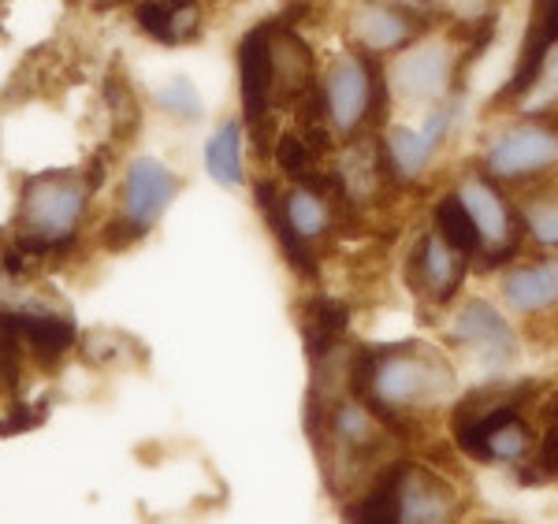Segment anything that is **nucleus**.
Listing matches in <instances>:
<instances>
[{
	"instance_id": "20",
	"label": "nucleus",
	"mask_w": 558,
	"mask_h": 524,
	"mask_svg": "<svg viewBox=\"0 0 558 524\" xmlns=\"http://www.w3.org/2000/svg\"><path fill=\"white\" fill-rule=\"evenodd\" d=\"M205 168L220 186L242 183V123L228 120L205 146Z\"/></svg>"
},
{
	"instance_id": "15",
	"label": "nucleus",
	"mask_w": 558,
	"mask_h": 524,
	"mask_svg": "<svg viewBox=\"0 0 558 524\" xmlns=\"http://www.w3.org/2000/svg\"><path fill=\"white\" fill-rule=\"evenodd\" d=\"M458 194H462L465 209L473 212V220H476V228H481L484 242H502V239H510V234L518 231V223L510 220L507 202H502V194L492 183H484V179H470V183H462Z\"/></svg>"
},
{
	"instance_id": "6",
	"label": "nucleus",
	"mask_w": 558,
	"mask_h": 524,
	"mask_svg": "<svg viewBox=\"0 0 558 524\" xmlns=\"http://www.w3.org/2000/svg\"><path fill=\"white\" fill-rule=\"evenodd\" d=\"M407 276H410V287L432 294L436 302H451L465 279L462 249H454L439 231L425 234V239L417 242V249H413Z\"/></svg>"
},
{
	"instance_id": "13",
	"label": "nucleus",
	"mask_w": 558,
	"mask_h": 524,
	"mask_svg": "<svg viewBox=\"0 0 558 524\" xmlns=\"http://www.w3.org/2000/svg\"><path fill=\"white\" fill-rule=\"evenodd\" d=\"M555 41H558V31L551 26V20H547L544 8L533 4V23H529L525 45H521L518 71H514V78H510V86L499 94V101H502V97H521V94H529V89H533V86L539 83V75H544V63H547V57H551Z\"/></svg>"
},
{
	"instance_id": "19",
	"label": "nucleus",
	"mask_w": 558,
	"mask_h": 524,
	"mask_svg": "<svg viewBox=\"0 0 558 524\" xmlns=\"http://www.w3.org/2000/svg\"><path fill=\"white\" fill-rule=\"evenodd\" d=\"M402 473L407 465H391L380 473L373 491L354 505H347L350 521H402Z\"/></svg>"
},
{
	"instance_id": "28",
	"label": "nucleus",
	"mask_w": 558,
	"mask_h": 524,
	"mask_svg": "<svg viewBox=\"0 0 558 524\" xmlns=\"http://www.w3.org/2000/svg\"><path fill=\"white\" fill-rule=\"evenodd\" d=\"M488 447H492V462H495V458H502V462H518V458L525 454V447H529L525 424H521L518 417L499 424L495 431H488Z\"/></svg>"
},
{
	"instance_id": "29",
	"label": "nucleus",
	"mask_w": 558,
	"mask_h": 524,
	"mask_svg": "<svg viewBox=\"0 0 558 524\" xmlns=\"http://www.w3.org/2000/svg\"><path fill=\"white\" fill-rule=\"evenodd\" d=\"M525 223H529V231H533L536 239L544 242V246H558V197H551V202L529 205Z\"/></svg>"
},
{
	"instance_id": "12",
	"label": "nucleus",
	"mask_w": 558,
	"mask_h": 524,
	"mask_svg": "<svg viewBox=\"0 0 558 524\" xmlns=\"http://www.w3.org/2000/svg\"><path fill=\"white\" fill-rule=\"evenodd\" d=\"M254 197H257V209L265 216L268 231L276 234L279 249H283V257L291 260L302 276H317V260H313V253L305 249V239L294 231L291 216H287V197H279V190L272 183H257Z\"/></svg>"
},
{
	"instance_id": "17",
	"label": "nucleus",
	"mask_w": 558,
	"mask_h": 524,
	"mask_svg": "<svg viewBox=\"0 0 558 524\" xmlns=\"http://www.w3.org/2000/svg\"><path fill=\"white\" fill-rule=\"evenodd\" d=\"M502 291H507V302L521 313L547 309V305L558 302V260L518 268V272L502 279Z\"/></svg>"
},
{
	"instance_id": "2",
	"label": "nucleus",
	"mask_w": 558,
	"mask_h": 524,
	"mask_svg": "<svg viewBox=\"0 0 558 524\" xmlns=\"http://www.w3.org/2000/svg\"><path fill=\"white\" fill-rule=\"evenodd\" d=\"M454 376L447 368V361H439L432 350L402 342L376 357V379L373 391L380 394L387 405H413V402H432L444 391H451Z\"/></svg>"
},
{
	"instance_id": "8",
	"label": "nucleus",
	"mask_w": 558,
	"mask_h": 524,
	"mask_svg": "<svg viewBox=\"0 0 558 524\" xmlns=\"http://www.w3.org/2000/svg\"><path fill=\"white\" fill-rule=\"evenodd\" d=\"M313 94V52L299 34L272 23V101L302 105Z\"/></svg>"
},
{
	"instance_id": "1",
	"label": "nucleus",
	"mask_w": 558,
	"mask_h": 524,
	"mask_svg": "<svg viewBox=\"0 0 558 524\" xmlns=\"http://www.w3.org/2000/svg\"><path fill=\"white\" fill-rule=\"evenodd\" d=\"M89 197V183L75 171H41L23 183L20 197V228L23 234L68 242L75 239V228L83 220Z\"/></svg>"
},
{
	"instance_id": "16",
	"label": "nucleus",
	"mask_w": 558,
	"mask_h": 524,
	"mask_svg": "<svg viewBox=\"0 0 558 524\" xmlns=\"http://www.w3.org/2000/svg\"><path fill=\"white\" fill-rule=\"evenodd\" d=\"M451 487L436 480L425 468H407L402 473V521H439L451 513Z\"/></svg>"
},
{
	"instance_id": "7",
	"label": "nucleus",
	"mask_w": 558,
	"mask_h": 524,
	"mask_svg": "<svg viewBox=\"0 0 558 524\" xmlns=\"http://www.w3.org/2000/svg\"><path fill=\"white\" fill-rule=\"evenodd\" d=\"M179 190V179L160 160H134L123 179V216H131L142 228H153L160 212L172 205Z\"/></svg>"
},
{
	"instance_id": "10",
	"label": "nucleus",
	"mask_w": 558,
	"mask_h": 524,
	"mask_svg": "<svg viewBox=\"0 0 558 524\" xmlns=\"http://www.w3.org/2000/svg\"><path fill=\"white\" fill-rule=\"evenodd\" d=\"M350 34H354V41L362 49L387 52V49H402L417 34V23H413L407 8L391 4V0H362L350 12Z\"/></svg>"
},
{
	"instance_id": "26",
	"label": "nucleus",
	"mask_w": 558,
	"mask_h": 524,
	"mask_svg": "<svg viewBox=\"0 0 558 524\" xmlns=\"http://www.w3.org/2000/svg\"><path fill=\"white\" fill-rule=\"evenodd\" d=\"M105 97H108V108H112V115H116V131H120V138H131V131L138 126V105H134L128 78H123V71L116 68V63L105 78Z\"/></svg>"
},
{
	"instance_id": "3",
	"label": "nucleus",
	"mask_w": 558,
	"mask_h": 524,
	"mask_svg": "<svg viewBox=\"0 0 558 524\" xmlns=\"http://www.w3.org/2000/svg\"><path fill=\"white\" fill-rule=\"evenodd\" d=\"M376 83H380V75H376L362 57H343L331 63L324 97H328V115H331V123H336V131L350 134L368 112H373Z\"/></svg>"
},
{
	"instance_id": "11",
	"label": "nucleus",
	"mask_w": 558,
	"mask_h": 524,
	"mask_svg": "<svg viewBox=\"0 0 558 524\" xmlns=\"http://www.w3.org/2000/svg\"><path fill=\"white\" fill-rule=\"evenodd\" d=\"M395 83L407 97L432 101L451 83V52L444 45H421V49L407 52L395 68Z\"/></svg>"
},
{
	"instance_id": "14",
	"label": "nucleus",
	"mask_w": 558,
	"mask_h": 524,
	"mask_svg": "<svg viewBox=\"0 0 558 524\" xmlns=\"http://www.w3.org/2000/svg\"><path fill=\"white\" fill-rule=\"evenodd\" d=\"M15 324L23 331V342L31 346V354L41 361V365H52L75 346V328H71L68 316L57 313H12Z\"/></svg>"
},
{
	"instance_id": "32",
	"label": "nucleus",
	"mask_w": 558,
	"mask_h": 524,
	"mask_svg": "<svg viewBox=\"0 0 558 524\" xmlns=\"http://www.w3.org/2000/svg\"><path fill=\"white\" fill-rule=\"evenodd\" d=\"M105 157H108V153L101 149V153H97V157L86 164V183H89V190H97V186L105 183V171H108V168H105Z\"/></svg>"
},
{
	"instance_id": "5",
	"label": "nucleus",
	"mask_w": 558,
	"mask_h": 524,
	"mask_svg": "<svg viewBox=\"0 0 558 524\" xmlns=\"http://www.w3.org/2000/svg\"><path fill=\"white\" fill-rule=\"evenodd\" d=\"M551 164H558V134L547 126H518L502 134L488 153V171L502 179L536 175Z\"/></svg>"
},
{
	"instance_id": "30",
	"label": "nucleus",
	"mask_w": 558,
	"mask_h": 524,
	"mask_svg": "<svg viewBox=\"0 0 558 524\" xmlns=\"http://www.w3.org/2000/svg\"><path fill=\"white\" fill-rule=\"evenodd\" d=\"M149 228H142V223H134L131 216H123V220H112L105 228V246L108 249H123V246H131L134 239H142Z\"/></svg>"
},
{
	"instance_id": "21",
	"label": "nucleus",
	"mask_w": 558,
	"mask_h": 524,
	"mask_svg": "<svg viewBox=\"0 0 558 524\" xmlns=\"http://www.w3.org/2000/svg\"><path fill=\"white\" fill-rule=\"evenodd\" d=\"M436 231L444 234L454 249H462L465 257L481 253V246H484V234H481V228H476L473 212L465 209L462 194H447L444 202L436 205Z\"/></svg>"
},
{
	"instance_id": "9",
	"label": "nucleus",
	"mask_w": 558,
	"mask_h": 524,
	"mask_svg": "<svg viewBox=\"0 0 558 524\" xmlns=\"http://www.w3.org/2000/svg\"><path fill=\"white\" fill-rule=\"evenodd\" d=\"M451 339L476 346V350H481V357L488 361L492 368H499V365H507V361L518 357L514 331H510L507 320H502V316L495 313L488 302H481V297H473V302L458 313V320L451 328Z\"/></svg>"
},
{
	"instance_id": "22",
	"label": "nucleus",
	"mask_w": 558,
	"mask_h": 524,
	"mask_svg": "<svg viewBox=\"0 0 558 524\" xmlns=\"http://www.w3.org/2000/svg\"><path fill=\"white\" fill-rule=\"evenodd\" d=\"M387 149H391L399 175H402V179H410V175H421V171H425L428 157H432V153H436L439 146L428 138L425 131H407V126H395V131L387 134Z\"/></svg>"
},
{
	"instance_id": "31",
	"label": "nucleus",
	"mask_w": 558,
	"mask_h": 524,
	"mask_svg": "<svg viewBox=\"0 0 558 524\" xmlns=\"http://www.w3.org/2000/svg\"><path fill=\"white\" fill-rule=\"evenodd\" d=\"M539 468L547 476H558V424H551L539 439Z\"/></svg>"
},
{
	"instance_id": "23",
	"label": "nucleus",
	"mask_w": 558,
	"mask_h": 524,
	"mask_svg": "<svg viewBox=\"0 0 558 524\" xmlns=\"http://www.w3.org/2000/svg\"><path fill=\"white\" fill-rule=\"evenodd\" d=\"M276 164L305 186L313 175H317V153H313V146H310V138H305V134L287 131L283 138L276 142Z\"/></svg>"
},
{
	"instance_id": "24",
	"label": "nucleus",
	"mask_w": 558,
	"mask_h": 524,
	"mask_svg": "<svg viewBox=\"0 0 558 524\" xmlns=\"http://www.w3.org/2000/svg\"><path fill=\"white\" fill-rule=\"evenodd\" d=\"M287 216H291L294 231H299L302 239H313V234H320L328 228V205H324L317 197V190H310V186L287 194Z\"/></svg>"
},
{
	"instance_id": "27",
	"label": "nucleus",
	"mask_w": 558,
	"mask_h": 524,
	"mask_svg": "<svg viewBox=\"0 0 558 524\" xmlns=\"http://www.w3.org/2000/svg\"><path fill=\"white\" fill-rule=\"evenodd\" d=\"M134 20L146 34H153L157 41H168L175 45V15H172V0H146V4H138V12H134Z\"/></svg>"
},
{
	"instance_id": "4",
	"label": "nucleus",
	"mask_w": 558,
	"mask_h": 524,
	"mask_svg": "<svg viewBox=\"0 0 558 524\" xmlns=\"http://www.w3.org/2000/svg\"><path fill=\"white\" fill-rule=\"evenodd\" d=\"M242 71V115L254 131H265V112L272 105V23L254 26L239 45Z\"/></svg>"
},
{
	"instance_id": "18",
	"label": "nucleus",
	"mask_w": 558,
	"mask_h": 524,
	"mask_svg": "<svg viewBox=\"0 0 558 524\" xmlns=\"http://www.w3.org/2000/svg\"><path fill=\"white\" fill-rule=\"evenodd\" d=\"M350 324V309L343 302H331V297H313L305 305V320H302V336H305V350H310L313 361H320L324 354L336 350V342L343 339Z\"/></svg>"
},
{
	"instance_id": "25",
	"label": "nucleus",
	"mask_w": 558,
	"mask_h": 524,
	"mask_svg": "<svg viewBox=\"0 0 558 524\" xmlns=\"http://www.w3.org/2000/svg\"><path fill=\"white\" fill-rule=\"evenodd\" d=\"M157 108L183 123H194L202 120V97H197V86L191 83L186 75H172L168 86L157 89Z\"/></svg>"
}]
</instances>
